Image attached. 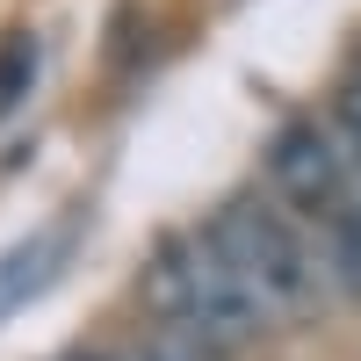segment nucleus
<instances>
[{
    "instance_id": "3",
    "label": "nucleus",
    "mask_w": 361,
    "mask_h": 361,
    "mask_svg": "<svg viewBox=\"0 0 361 361\" xmlns=\"http://www.w3.org/2000/svg\"><path fill=\"white\" fill-rule=\"evenodd\" d=\"M267 180H275V195L289 202V217H304L318 231H333L340 217L361 209L354 159L333 145V130H318V123H282L275 130V145H267Z\"/></svg>"
},
{
    "instance_id": "5",
    "label": "nucleus",
    "mask_w": 361,
    "mask_h": 361,
    "mask_svg": "<svg viewBox=\"0 0 361 361\" xmlns=\"http://www.w3.org/2000/svg\"><path fill=\"white\" fill-rule=\"evenodd\" d=\"M37 58H44V51H37V37H29V29L0 44V116L22 109V94L37 87Z\"/></svg>"
},
{
    "instance_id": "1",
    "label": "nucleus",
    "mask_w": 361,
    "mask_h": 361,
    "mask_svg": "<svg viewBox=\"0 0 361 361\" xmlns=\"http://www.w3.org/2000/svg\"><path fill=\"white\" fill-rule=\"evenodd\" d=\"M145 304L159 311V325H173V333H195L209 347H246L267 333V311L253 282L231 267V253L217 246V231H180L166 238V246L152 253V267H145Z\"/></svg>"
},
{
    "instance_id": "6",
    "label": "nucleus",
    "mask_w": 361,
    "mask_h": 361,
    "mask_svg": "<svg viewBox=\"0 0 361 361\" xmlns=\"http://www.w3.org/2000/svg\"><path fill=\"white\" fill-rule=\"evenodd\" d=\"M325 267H333V282H340L347 296H361V209L325 231Z\"/></svg>"
},
{
    "instance_id": "4",
    "label": "nucleus",
    "mask_w": 361,
    "mask_h": 361,
    "mask_svg": "<svg viewBox=\"0 0 361 361\" xmlns=\"http://www.w3.org/2000/svg\"><path fill=\"white\" fill-rule=\"evenodd\" d=\"M58 253H66V238H29V246L0 253V318H8L15 304H29V296H37V289L51 282Z\"/></svg>"
},
{
    "instance_id": "7",
    "label": "nucleus",
    "mask_w": 361,
    "mask_h": 361,
    "mask_svg": "<svg viewBox=\"0 0 361 361\" xmlns=\"http://www.w3.org/2000/svg\"><path fill=\"white\" fill-rule=\"evenodd\" d=\"M137 361H224V347H209V340H195V333H173V325H166V333H159L152 347H145Z\"/></svg>"
},
{
    "instance_id": "8",
    "label": "nucleus",
    "mask_w": 361,
    "mask_h": 361,
    "mask_svg": "<svg viewBox=\"0 0 361 361\" xmlns=\"http://www.w3.org/2000/svg\"><path fill=\"white\" fill-rule=\"evenodd\" d=\"M130 361H137V354H130Z\"/></svg>"
},
{
    "instance_id": "2",
    "label": "nucleus",
    "mask_w": 361,
    "mask_h": 361,
    "mask_svg": "<svg viewBox=\"0 0 361 361\" xmlns=\"http://www.w3.org/2000/svg\"><path fill=\"white\" fill-rule=\"evenodd\" d=\"M209 231H217V246L231 253V267L253 282V296L275 318H304V311L325 304L333 267H318V253L304 246V231L289 224V209H275L267 195H231Z\"/></svg>"
}]
</instances>
